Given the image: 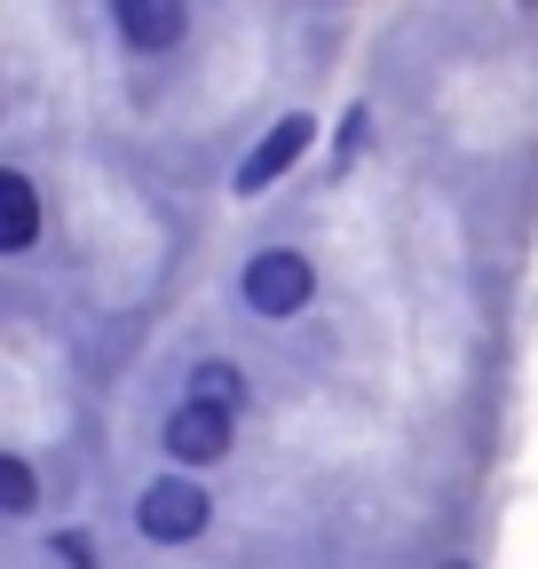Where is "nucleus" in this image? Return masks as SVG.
<instances>
[{"mask_svg": "<svg viewBox=\"0 0 538 569\" xmlns=\"http://www.w3.org/2000/svg\"><path fill=\"white\" fill-rule=\"evenodd\" d=\"M238 293H246V309H253L261 325H286V317H301V309L317 301V261H309L301 246H261V253L238 269Z\"/></svg>", "mask_w": 538, "mask_h": 569, "instance_id": "f257e3e1", "label": "nucleus"}, {"mask_svg": "<svg viewBox=\"0 0 538 569\" xmlns=\"http://www.w3.org/2000/svg\"><path fill=\"white\" fill-rule=\"evenodd\" d=\"M134 530H143L151 546H190V538H207V530H215V498H207V482H198L190 467L143 482V498H134Z\"/></svg>", "mask_w": 538, "mask_h": 569, "instance_id": "f03ea898", "label": "nucleus"}, {"mask_svg": "<svg viewBox=\"0 0 538 569\" xmlns=\"http://www.w3.org/2000/svg\"><path fill=\"white\" fill-rule=\"evenodd\" d=\"M230 443H238V411H222V403H198V396H182L175 411H167V427H159V451L175 459V467H222L230 459Z\"/></svg>", "mask_w": 538, "mask_h": 569, "instance_id": "7ed1b4c3", "label": "nucleus"}, {"mask_svg": "<svg viewBox=\"0 0 538 569\" xmlns=\"http://www.w3.org/2000/svg\"><path fill=\"white\" fill-rule=\"evenodd\" d=\"M309 151H317V111H286V119L269 127V134L253 142V151H246L238 167H230V190H238V198L278 190V182H286V174L309 159Z\"/></svg>", "mask_w": 538, "mask_h": 569, "instance_id": "20e7f679", "label": "nucleus"}, {"mask_svg": "<svg viewBox=\"0 0 538 569\" xmlns=\"http://www.w3.org/2000/svg\"><path fill=\"white\" fill-rule=\"evenodd\" d=\"M103 17L127 56H175L190 40V0H103Z\"/></svg>", "mask_w": 538, "mask_h": 569, "instance_id": "39448f33", "label": "nucleus"}, {"mask_svg": "<svg viewBox=\"0 0 538 569\" xmlns=\"http://www.w3.org/2000/svg\"><path fill=\"white\" fill-rule=\"evenodd\" d=\"M40 246V190L24 167H0V253H32Z\"/></svg>", "mask_w": 538, "mask_h": 569, "instance_id": "423d86ee", "label": "nucleus"}, {"mask_svg": "<svg viewBox=\"0 0 538 569\" xmlns=\"http://www.w3.org/2000/svg\"><path fill=\"white\" fill-rule=\"evenodd\" d=\"M182 396H198V403H222V411H246V372L230 365V356H207V365H190V388Z\"/></svg>", "mask_w": 538, "mask_h": 569, "instance_id": "0eeeda50", "label": "nucleus"}, {"mask_svg": "<svg viewBox=\"0 0 538 569\" xmlns=\"http://www.w3.org/2000/svg\"><path fill=\"white\" fill-rule=\"evenodd\" d=\"M0 507H9L17 522H32V515H40V482H32V459H24V451L0 459Z\"/></svg>", "mask_w": 538, "mask_h": 569, "instance_id": "6e6552de", "label": "nucleus"}, {"mask_svg": "<svg viewBox=\"0 0 538 569\" xmlns=\"http://www.w3.org/2000/svg\"><path fill=\"white\" fill-rule=\"evenodd\" d=\"M56 561H63V569H96V546H88V530H63V538H56Z\"/></svg>", "mask_w": 538, "mask_h": 569, "instance_id": "1a4fd4ad", "label": "nucleus"}, {"mask_svg": "<svg viewBox=\"0 0 538 569\" xmlns=\"http://www.w3.org/2000/svg\"><path fill=\"white\" fill-rule=\"evenodd\" d=\"M365 127H372V111L357 103V111H349V127H341V159H349V151H357V142H365Z\"/></svg>", "mask_w": 538, "mask_h": 569, "instance_id": "9d476101", "label": "nucleus"}, {"mask_svg": "<svg viewBox=\"0 0 538 569\" xmlns=\"http://www.w3.org/2000/svg\"><path fill=\"white\" fill-rule=\"evenodd\" d=\"M444 569H476V561H444Z\"/></svg>", "mask_w": 538, "mask_h": 569, "instance_id": "9b49d317", "label": "nucleus"}]
</instances>
